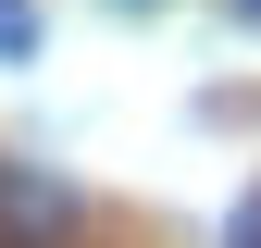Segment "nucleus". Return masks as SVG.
Returning <instances> with one entry per match:
<instances>
[{
    "instance_id": "nucleus-1",
    "label": "nucleus",
    "mask_w": 261,
    "mask_h": 248,
    "mask_svg": "<svg viewBox=\"0 0 261 248\" xmlns=\"http://www.w3.org/2000/svg\"><path fill=\"white\" fill-rule=\"evenodd\" d=\"M75 224H87V199L50 162H0V248H62Z\"/></svg>"
},
{
    "instance_id": "nucleus-2",
    "label": "nucleus",
    "mask_w": 261,
    "mask_h": 248,
    "mask_svg": "<svg viewBox=\"0 0 261 248\" xmlns=\"http://www.w3.org/2000/svg\"><path fill=\"white\" fill-rule=\"evenodd\" d=\"M13 50H38V0H0V62Z\"/></svg>"
},
{
    "instance_id": "nucleus-3",
    "label": "nucleus",
    "mask_w": 261,
    "mask_h": 248,
    "mask_svg": "<svg viewBox=\"0 0 261 248\" xmlns=\"http://www.w3.org/2000/svg\"><path fill=\"white\" fill-rule=\"evenodd\" d=\"M224 248H261V199H249V211H237V224H224Z\"/></svg>"
},
{
    "instance_id": "nucleus-4",
    "label": "nucleus",
    "mask_w": 261,
    "mask_h": 248,
    "mask_svg": "<svg viewBox=\"0 0 261 248\" xmlns=\"http://www.w3.org/2000/svg\"><path fill=\"white\" fill-rule=\"evenodd\" d=\"M249 13H261V0H249Z\"/></svg>"
}]
</instances>
